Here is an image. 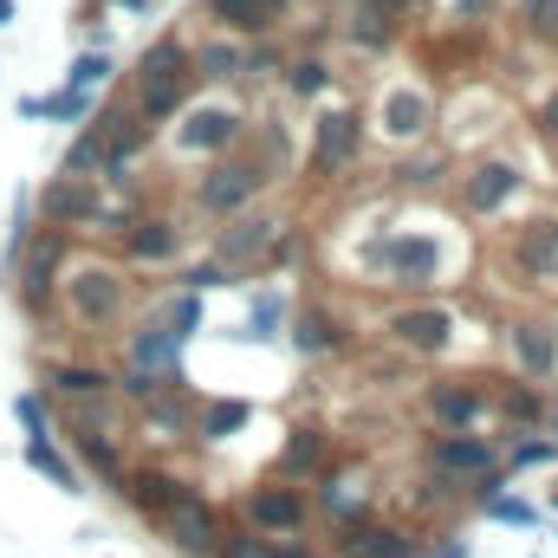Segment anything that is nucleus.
<instances>
[{
	"mask_svg": "<svg viewBox=\"0 0 558 558\" xmlns=\"http://www.w3.org/2000/svg\"><path fill=\"white\" fill-rule=\"evenodd\" d=\"M118 247H124V267H149V274H162V267H182V254H189V228H182L175 215H162V208H137V215L124 221Z\"/></svg>",
	"mask_w": 558,
	"mask_h": 558,
	"instance_id": "nucleus-15",
	"label": "nucleus"
},
{
	"mask_svg": "<svg viewBox=\"0 0 558 558\" xmlns=\"http://www.w3.org/2000/svg\"><path fill=\"white\" fill-rule=\"evenodd\" d=\"M105 98H92V92H72V85H59V92H46V98H20V118H46V124H92V111H98Z\"/></svg>",
	"mask_w": 558,
	"mask_h": 558,
	"instance_id": "nucleus-34",
	"label": "nucleus"
},
{
	"mask_svg": "<svg viewBox=\"0 0 558 558\" xmlns=\"http://www.w3.org/2000/svg\"><path fill=\"white\" fill-rule=\"evenodd\" d=\"M279 92H286V105H325L331 92H338V65H331V52H312V46H299V52H286V65H279Z\"/></svg>",
	"mask_w": 558,
	"mask_h": 558,
	"instance_id": "nucleus-24",
	"label": "nucleus"
},
{
	"mask_svg": "<svg viewBox=\"0 0 558 558\" xmlns=\"http://www.w3.org/2000/svg\"><path fill=\"white\" fill-rule=\"evenodd\" d=\"M500 0H441V20L448 26H487Z\"/></svg>",
	"mask_w": 558,
	"mask_h": 558,
	"instance_id": "nucleus-47",
	"label": "nucleus"
},
{
	"mask_svg": "<svg viewBox=\"0 0 558 558\" xmlns=\"http://www.w3.org/2000/svg\"><path fill=\"white\" fill-rule=\"evenodd\" d=\"M111 78H118L111 46H85V52H72V65H65V85H72V92H92V98H105Z\"/></svg>",
	"mask_w": 558,
	"mask_h": 558,
	"instance_id": "nucleus-38",
	"label": "nucleus"
},
{
	"mask_svg": "<svg viewBox=\"0 0 558 558\" xmlns=\"http://www.w3.org/2000/svg\"><path fill=\"white\" fill-rule=\"evenodd\" d=\"M553 513H558V487H553Z\"/></svg>",
	"mask_w": 558,
	"mask_h": 558,
	"instance_id": "nucleus-56",
	"label": "nucleus"
},
{
	"mask_svg": "<svg viewBox=\"0 0 558 558\" xmlns=\"http://www.w3.org/2000/svg\"><path fill=\"white\" fill-rule=\"evenodd\" d=\"M279 65H286V46L274 39H247V59H241V85H279Z\"/></svg>",
	"mask_w": 558,
	"mask_h": 558,
	"instance_id": "nucleus-42",
	"label": "nucleus"
},
{
	"mask_svg": "<svg viewBox=\"0 0 558 558\" xmlns=\"http://www.w3.org/2000/svg\"><path fill=\"white\" fill-rule=\"evenodd\" d=\"M364 111L357 105H344V98H325L318 111H312V149H305V175L318 182V189H331L338 175H351L357 169V156H364Z\"/></svg>",
	"mask_w": 558,
	"mask_h": 558,
	"instance_id": "nucleus-10",
	"label": "nucleus"
},
{
	"mask_svg": "<svg viewBox=\"0 0 558 558\" xmlns=\"http://www.w3.org/2000/svg\"><path fill=\"white\" fill-rule=\"evenodd\" d=\"M325 454H331V435L318 422H292L286 441H279V461L274 474L279 481H299V474H325Z\"/></svg>",
	"mask_w": 558,
	"mask_h": 558,
	"instance_id": "nucleus-31",
	"label": "nucleus"
},
{
	"mask_svg": "<svg viewBox=\"0 0 558 558\" xmlns=\"http://www.w3.org/2000/svg\"><path fill=\"white\" fill-rule=\"evenodd\" d=\"M247 131H254L247 105L228 98V92H208V98H189L175 124H162V149H169L175 162H215V156L241 149Z\"/></svg>",
	"mask_w": 558,
	"mask_h": 558,
	"instance_id": "nucleus-5",
	"label": "nucleus"
},
{
	"mask_svg": "<svg viewBox=\"0 0 558 558\" xmlns=\"http://www.w3.org/2000/svg\"><path fill=\"white\" fill-rule=\"evenodd\" d=\"M364 124H371V137L384 143V149H416V143L435 137V92L422 85V78H384L377 85V105L364 111Z\"/></svg>",
	"mask_w": 558,
	"mask_h": 558,
	"instance_id": "nucleus-9",
	"label": "nucleus"
},
{
	"mask_svg": "<svg viewBox=\"0 0 558 558\" xmlns=\"http://www.w3.org/2000/svg\"><path fill=\"white\" fill-rule=\"evenodd\" d=\"M208 254L221 267H234L241 279L274 274V267L292 260V228H286V215H274V208H247V215H234V221H221L208 234Z\"/></svg>",
	"mask_w": 558,
	"mask_h": 558,
	"instance_id": "nucleus-6",
	"label": "nucleus"
},
{
	"mask_svg": "<svg viewBox=\"0 0 558 558\" xmlns=\"http://www.w3.org/2000/svg\"><path fill=\"white\" fill-rule=\"evenodd\" d=\"M286 318H292V299H286L279 286H260V292L247 299V338H254V344H274L279 331H286Z\"/></svg>",
	"mask_w": 558,
	"mask_h": 558,
	"instance_id": "nucleus-39",
	"label": "nucleus"
},
{
	"mask_svg": "<svg viewBox=\"0 0 558 558\" xmlns=\"http://www.w3.org/2000/svg\"><path fill=\"white\" fill-rule=\"evenodd\" d=\"M118 494H124V507H131V513H143V520H162V513L189 494V481H182L175 468H162V461H143V468H131V474L118 481Z\"/></svg>",
	"mask_w": 558,
	"mask_h": 558,
	"instance_id": "nucleus-25",
	"label": "nucleus"
},
{
	"mask_svg": "<svg viewBox=\"0 0 558 558\" xmlns=\"http://www.w3.org/2000/svg\"><path fill=\"white\" fill-rule=\"evenodd\" d=\"M371 468H325V474H312V507L325 513V520H338V526H357V520H371Z\"/></svg>",
	"mask_w": 558,
	"mask_h": 558,
	"instance_id": "nucleus-23",
	"label": "nucleus"
},
{
	"mask_svg": "<svg viewBox=\"0 0 558 558\" xmlns=\"http://www.w3.org/2000/svg\"><path fill=\"white\" fill-rule=\"evenodd\" d=\"M26 468H33V474H46L59 494H85V468L59 454V435H46V441H26Z\"/></svg>",
	"mask_w": 558,
	"mask_h": 558,
	"instance_id": "nucleus-37",
	"label": "nucleus"
},
{
	"mask_svg": "<svg viewBox=\"0 0 558 558\" xmlns=\"http://www.w3.org/2000/svg\"><path fill=\"white\" fill-rule=\"evenodd\" d=\"M267 546H274V539H260V533H234V526H228L221 546H215V558H267Z\"/></svg>",
	"mask_w": 558,
	"mask_h": 558,
	"instance_id": "nucleus-48",
	"label": "nucleus"
},
{
	"mask_svg": "<svg viewBox=\"0 0 558 558\" xmlns=\"http://www.w3.org/2000/svg\"><path fill=\"white\" fill-rule=\"evenodd\" d=\"M247 422H254V403H247V397H202V403H195V441L221 448V441H234Z\"/></svg>",
	"mask_w": 558,
	"mask_h": 558,
	"instance_id": "nucleus-32",
	"label": "nucleus"
},
{
	"mask_svg": "<svg viewBox=\"0 0 558 558\" xmlns=\"http://www.w3.org/2000/svg\"><path fill=\"white\" fill-rule=\"evenodd\" d=\"M403 33H410V20L390 13L384 0H344V13H338V39L357 59H390L403 46Z\"/></svg>",
	"mask_w": 558,
	"mask_h": 558,
	"instance_id": "nucleus-20",
	"label": "nucleus"
},
{
	"mask_svg": "<svg viewBox=\"0 0 558 558\" xmlns=\"http://www.w3.org/2000/svg\"><path fill=\"white\" fill-rule=\"evenodd\" d=\"M156 533H162V539H169L182 558H215V546H221V533H228V526H221V513H215V507L189 487V494H182V500L156 520Z\"/></svg>",
	"mask_w": 558,
	"mask_h": 558,
	"instance_id": "nucleus-21",
	"label": "nucleus"
},
{
	"mask_svg": "<svg viewBox=\"0 0 558 558\" xmlns=\"http://www.w3.org/2000/svg\"><path fill=\"white\" fill-rule=\"evenodd\" d=\"M175 286H189V292H202V299H208V292H221V286H241V274H234V267H221V260L208 254V260H182V267H175Z\"/></svg>",
	"mask_w": 558,
	"mask_h": 558,
	"instance_id": "nucleus-44",
	"label": "nucleus"
},
{
	"mask_svg": "<svg viewBox=\"0 0 558 558\" xmlns=\"http://www.w3.org/2000/svg\"><path fill=\"white\" fill-rule=\"evenodd\" d=\"M267 558H318V553H312V546H299V539H274Z\"/></svg>",
	"mask_w": 558,
	"mask_h": 558,
	"instance_id": "nucleus-50",
	"label": "nucleus"
},
{
	"mask_svg": "<svg viewBox=\"0 0 558 558\" xmlns=\"http://www.w3.org/2000/svg\"><path fill=\"white\" fill-rule=\"evenodd\" d=\"M254 149H260V162H267L274 175L292 169V131H286L279 111H260V118H254Z\"/></svg>",
	"mask_w": 558,
	"mask_h": 558,
	"instance_id": "nucleus-41",
	"label": "nucleus"
},
{
	"mask_svg": "<svg viewBox=\"0 0 558 558\" xmlns=\"http://www.w3.org/2000/svg\"><path fill=\"white\" fill-rule=\"evenodd\" d=\"M241 520H247V533H260V539H299L305 520H312V494H305L299 481H279L274 474V481L247 487Z\"/></svg>",
	"mask_w": 558,
	"mask_h": 558,
	"instance_id": "nucleus-14",
	"label": "nucleus"
},
{
	"mask_svg": "<svg viewBox=\"0 0 558 558\" xmlns=\"http://www.w3.org/2000/svg\"><path fill=\"white\" fill-rule=\"evenodd\" d=\"M137 422H143V435H156V441H195V397L182 384H162L156 397L137 403Z\"/></svg>",
	"mask_w": 558,
	"mask_h": 558,
	"instance_id": "nucleus-26",
	"label": "nucleus"
},
{
	"mask_svg": "<svg viewBox=\"0 0 558 558\" xmlns=\"http://www.w3.org/2000/svg\"><path fill=\"white\" fill-rule=\"evenodd\" d=\"M189 59H195V85L234 92V85H241V59H247V39H228V33H202V39H189Z\"/></svg>",
	"mask_w": 558,
	"mask_h": 558,
	"instance_id": "nucleus-27",
	"label": "nucleus"
},
{
	"mask_svg": "<svg viewBox=\"0 0 558 558\" xmlns=\"http://www.w3.org/2000/svg\"><path fill=\"white\" fill-rule=\"evenodd\" d=\"M553 461H558V435H539V428H520L500 448V468L507 474H533V468H553Z\"/></svg>",
	"mask_w": 558,
	"mask_h": 558,
	"instance_id": "nucleus-40",
	"label": "nucleus"
},
{
	"mask_svg": "<svg viewBox=\"0 0 558 558\" xmlns=\"http://www.w3.org/2000/svg\"><path fill=\"white\" fill-rule=\"evenodd\" d=\"M461 331L468 325H461V312L448 299H403V305L384 312V338L397 351H410V357H448L461 344Z\"/></svg>",
	"mask_w": 558,
	"mask_h": 558,
	"instance_id": "nucleus-12",
	"label": "nucleus"
},
{
	"mask_svg": "<svg viewBox=\"0 0 558 558\" xmlns=\"http://www.w3.org/2000/svg\"><path fill=\"white\" fill-rule=\"evenodd\" d=\"M526 189H533V175H526V162L507 156V149L474 156V162L454 169V208H461L468 221H500V215H513V208L526 202Z\"/></svg>",
	"mask_w": 558,
	"mask_h": 558,
	"instance_id": "nucleus-7",
	"label": "nucleus"
},
{
	"mask_svg": "<svg viewBox=\"0 0 558 558\" xmlns=\"http://www.w3.org/2000/svg\"><path fill=\"white\" fill-rule=\"evenodd\" d=\"M494 410V390L481 384V377H435L428 390H422V416L435 435H468V428H481Z\"/></svg>",
	"mask_w": 558,
	"mask_h": 558,
	"instance_id": "nucleus-16",
	"label": "nucleus"
},
{
	"mask_svg": "<svg viewBox=\"0 0 558 558\" xmlns=\"http://www.w3.org/2000/svg\"><path fill=\"white\" fill-rule=\"evenodd\" d=\"M195 20H208V33H228V39H274L279 20L260 0H195Z\"/></svg>",
	"mask_w": 558,
	"mask_h": 558,
	"instance_id": "nucleus-28",
	"label": "nucleus"
},
{
	"mask_svg": "<svg viewBox=\"0 0 558 558\" xmlns=\"http://www.w3.org/2000/svg\"><path fill=\"white\" fill-rule=\"evenodd\" d=\"M428 474H441L448 487H461L474 500H487V494L507 487L500 441H487L481 428H468V435H428Z\"/></svg>",
	"mask_w": 558,
	"mask_h": 558,
	"instance_id": "nucleus-11",
	"label": "nucleus"
},
{
	"mask_svg": "<svg viewBox=\"0 0 558 558\" xmlns=\"http://www.w3.org/2000/svg\"><path fill=\"white\" fill-rule=\"evenodd\" d=\"M500 351H507V364H513L526 384H553L558 377V325L539 318V312H513V318L500 325Z\"/></svg>",
	"mask_w": 558,
	"mask_h": 558,
	"instance_id": "nucleus-17",
	"label": "nucleus"
},
{
	"mask_svg": "<svg viewBox=\"0 0 558 558\" xmlns=\"http://www.w3.org/2000/svg\"><path fill=\"white\" fill-rule=\"evenodd\" d=\"M507 267L533 292H558V215H526L507 234Z\"/></svg>",
	"mask_w": 558,
	"mask_h": 558,
	"instance_id": "nucleus-19",
	"label": "nucleus"
},
{
	"mask_svg": "<svg viewBox=\"0 0 558 558\" xmlns=\"http://www.w3.org/2000/svg\"><path fill=\"white\" fill-rule=\"evenodd\" d=\"M448 175H454V149H448V143H416V149H403L397 169H390V182L410 189V195H435Z\"/></svg>",
	"mask_w": 558,
	"mask_h": 558,
	"instance_id": "nucleus-30",
	"label": "nucleus"
},
{
	"mask_svg": "<svg viewBox=\"0 0 558 558\" xmlns=\"http://www.w3.org/2000/svg\"><path fill=\"white\" fill-rule=\"evenodd\" d=\"M105 182L98 175H46V189L33 195V215H39V228H65V234H78V228H98L105 221Z\"/></svg>",
	"mask_w": 558,
	"mask_h": 558,
	"instance_id": "nucleus-13",
	"label": "nucleus"
},
{
	"mask_svg": "<svg viewBox=\"0 0 558 558\" xmlns=\"http://www.w3.org/2000/svg\"><path fill=\"white\" fill-rule=\"evenodd\" d=\"M286 344L305 357V364H318V357H331V351H344V325L325 312V305H299L292 318H286Z\"/></svg>",
	"mask_w": 558,
	"mask_h": 558,
	"instance_id": "nucleus-29",
	"label": "nucleus"
},
{
	"mask_svg": "<svg viewBox=\"0 0 558 558\" xmlns=\"http://www.w3.org/2000/svg\"><path fill=\"white\" fill-rule=\"evenodd\" d=\"M416 558H468V546H441V553H416Z\"/></svg>",
	"mask_w": 558,
	"mask_h": 558,
	"instance_id": "nucleus-55",
	"label": "nucleus"
},
{
	"mask_svg": "<svg viewBox=\"0 0 558 558\" xmlns=\"http://www.w3.org/2000/svg\"><path fill=\"white\" fill-rule=\"evenodd\" d=\"M59 312L78 325V331H118L131 318V267L124 260H65L59 279Z\"/></svg>",
	"mask_w": 558,
	"mask_h": 558,
	"instance_id": "nucleus-3",
	"label": "nucleus"
},
{
	"mask_svg": "<svg viewBox=\"0 0 558 558\" xmlns=\"http://www.w3.org/2000/svg\"><path fill=\"white\" fill-rule=\"evenodd\" d=\"M65 260H72V234L65 228H33V241L13 254L7 267V286L20 299V312L39 325L52 305H59V279H65Z\"/></svg>",
	"mask_w": 558,
	"mask_h": 558,
	"instance_id": "nucleus-8",
	"label": "nucleus"
},
{
	"mask_svg": "<svg viewBox=\"0 0 558 558\" xmlns=\"http://www.w3.org/2000/svg\"><path fill=\"white\" fill-rule=\"evenodd\" d=\"M481 513H487L494 526H533V520H539V507H533V500H520V494H507V487H500V494H487V500H481Z\"/></svg>",
	"mask_w": 558,
	"mask_h": 558,
	"instance_id": "nucleus-46",
	"label": "nucleus"
},
{
	"mask_svg": "<svg viewBox=\"0 0 558 558\" xmlns=\"http://www.w3.org/2000/svg\"><path fill=\"white\" fill-rule=\"evenodd\" d=\"M13 20H20V0H0V33H7Z\"/></svg>",
	"mask_w": 558,
	"mask_h": 558,
	"instance_id": "nucleus-54",
	"label": "nucleus"
},
{
	"mask_svg": "<svg viewBox=\"0 0 558 558\" xmlns=\"http://www.w3.org/2000/svg\"><path fill=\"white\" fill-rule=\"evenodd\" d=\"M118 13H156V7H169V0H111Z\"/></svg>",
	"mask_w": 558,
	"mask_h": 558,
	"instance_id": "nucleus-51",
	"label": "nucleus"
},
{
	"mask_svg": "<svg viewBox=\"0 0 558 558\" xmlns=\"http://www.w3.org/2000/svg\"><path fill=\"white\" fill-rule=\"evenodd\" d=\"M182 338L156 318V312H143L137 325L124 331V357H118V371H131V377H156V384H182Z\"/></svg>",
	"mask_w": 558,
	"mask_h": 558,
	"instance_id": "nucleus-18",
	"label": "nucleus"
},
{
	"mask_svg": "<svg viewBox=\"0 0 558 558\" xmlns=\"http://www.w3.org/2000/svg\"><path fill=\"white\" fill-rule=\"evenodd\" d=\"M357 267L371 274V286H390L403 299H435V292L454 286V274L468 267V254L435 221H377L364 254H357Z\"/></svg>",
	"mask_w": 558,
	"mask_h": 558,
	"instance_id": "nucleus-1",
	"label": "nucleus"
},
{
	"mask_svg": "<svg viewBox=\"0 0 558 558\" xmlns=\"http://www.w3.org/2000/svg\"><path fill=\"white\" fill-rule=\"evenodd\" d=\"M274 189V169L260 162V149H228V156H215V162H202V175L189 182V208H195V221H234V215H247V208H260V195Z\"/></svg>",
	"mask_w": 558,
	"mask_h": 558,
	"instance_id": "nucleus-4",
	"label": "nucleus"
},
{
	"mask_svg": "<svg viewBox=\"0 0 558 558\" xmlns=\"http://www.w3.org/2000/svg\"><path fill=\"white\" fill-rule=\"evenodd\" d=\"M260 7H267V13H274L279 26H286V20H292V13H299V0H260Z\"/></svg>",
	"mask_w": 558,
	"mask_h": 558,
	"instance_id": "nucleus-53",
	"label": "nucleus"
},
{
	"mask_svg": "<svg viewBox=\"0 0 558 558\" xmlns=\"http://www.w3.org/2000/svg\"><path fill=\"white\" fill-rule=\"evenodd\" d=\"M39 390H46V403H105V397H118V371L85 364V357H46Z\"/></svg>",
	"mask_w": 558,
	"mask_h": 558,
	"instance_id": "nucleus-22",
	"label": "nucleus"
},
{
	"mask_svg": "<svg viewBox=\"0 0 558 558\" xmlns=\"http://www.w3.org/2000/svg\"><path fill=\"white\" fill-rule=\"evenodd\" d=\"M13 422L26 428V441L59 435V428H52V403H46V390H20V397H13Z\"/></svg>",
	"mask_w": 558,
	"mask_h": 558,
	"instance_id": "nucleus-45",
	"label": "nucleus"
},
{
	"mask_svg": "<svg viewBox=\"0 0 558 558\" xmlns=\"http://www.w3.org/2000/svg\"><path fill=\"white\" fill-rule=\"evenodd\" d=\"M533 124H539V131L558 143V78L546 85V92H539V105H533Z\"/></svg>",
	"mask_w": 558,
	"mask_h": 558,
	"instance_id": "nucleus-49",
	"label": "nucleus"
},
{
	"mask_svg": "<svg viewBox=\"0 0 558 558\" xmlns=\"http://www.w3.org/2000/svg\"><path fill=\"white\" fill-rule=\"evenodd\" d=\"M384 7H390V13H403V20H416L422 7H435V0H384Z\"/></svg>",
	"mask_w": 558,
	"mask_h": 558,
	"instance_id": "nucleus-52",
	"label": "nucleus"
},
{
	"mask_svg": "<svg viewBox=\"0 0 558 558\" xmlns=\"http://www.w3.org/2000/svg\"><path fill=\"white\" fill-rule=\"evenodd\" d=\"M344 558H416V539L403 526L357 520V526H344Z\"/></svg>",
	"mask_w": 558,
	"mask_h": 558,
	"instance_id": "nucleus-33",
	"label": "nucleus"
},
{
	"mask_svg": "<svg viewBox=\"0 0 558 558\" xmlns=\"http://www.w3.org/2000/svg\"><path fill=\"white\" fill-rule=\"evenodd\" d=\"M513 26L539 46H558V0H513Z\"/></svg>",
	"mask_w": 558,
	"mask_h": 558,
	"instance_id": "nucleus-43",
	"label": "nucleus"
},
{
	"mask_svg": "<svg viewBox=\"0 0 558 558\" xmlns=\"http://www.w3.org/2000/svg\"><path fill=\"white\" fill-rule=\"evenodd\" d=\"M195 92H202V85H195L189 39H182V33H156V39H143V52L131 59V78H124V98H131V111H137L143 124H149V131L175 124L182 105H189Z\"/></svg>",
	"mask_w": 558,
	"mask_h": 558,
	"instance_id": "nucleus-2",
	"label": "nucleus"
},
{
	"mask_svg": "<svg viewBox=\"0 0 558 558\" xmlns=\"http://www.w3.org/2000/svg\"><path fill=\"white\" fill-rule=\"evenodd\" d=\"M149 312L189 344V338H202L208 331V305H202V292H189V286H175V292H162V299H149Z\"/></svg>",
	"mask_w": 558,
	"mask_h": 558,
	"instance_id": "nucleus-35",
	"label": "nucleus"
},
{
	"mask_svg": "<svg viewBox=\"0 0 558 558\" xmlns=\"http://www.w3.org/2000/svg\"><path fill=\"white\" fill-rule=\"evenodd\" d=\"M494 410L513 422V435L520 428H546V416H553V403H546V384H500V397H494Z\"/></svg>",
	"mask_w": 558,
	"mask_h": 558,
	"instance_id": "nucleus-36",
	"label": "nucleus"
}]
</instances>
